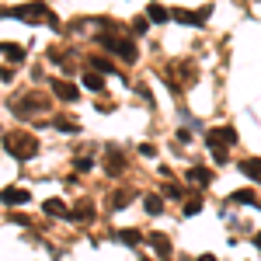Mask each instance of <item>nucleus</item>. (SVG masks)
I'll list each match as a JSON object with an SVG mask.
<instances>
[{
  "mask_svg": "<svg viewBox=\"0 0 261 261\" xmlns=\"http://www.w3.org/2000/svg\"><path fill=\"white\" fill-rule=\"evenodd\" d=\"M4 146H7V153H14L18 161H32V157L39 153V140H35L32 133H7V136H4Z\"/></svg>",
  "mask_w": 261,
  "mask_h": 261,
  "instance_id": "obj_1",
  "label": "nucleus"
},
{
  "mask_svg": "<svg viewBox=\"0 0 261 261\" xmlns=\"http://www.w3.org/2000/svg\"><path fill=\"white\" fill-rule=\"evenodd\" d=\"M233 143H237V129L233 125H223V129L205 133V146L213 150V157L220 164H226V146H233Z\"/></svg>",
  "mask_w": 261,
  "mask_h": 261,
  "instance_id": "obj_2",
  "label": "nucleus"
},
{
  "mask_svg": "<svg viewBox=\"0 0 261 261\" xmlns=\"http://www.w3.org/2000/svg\"><path fill=\"white\" fill-rule=\"evenodd\" d=\"M11 18H21V21H28V24H39V21H49L53 14H49V7H45V4H39V0H32V4H21V7H11Z\"/></svg>",
  "mask_w": 261,
  "mask_h": 261,
  "instance_id": "obj_3",
  "label": "nucleus"
},
{
  "mask_svg": "<svg viewBox=\"0 0 261 261\" xmlns=\"http://www.w3.org/2000/svg\"><path fill=\"white\" fill-rule=\"evenodd\" d=\"M205 14H209V7L205 11H185V7H174L171 11V18L178 21V24H188V28H199L202 21H205Z\"/></svg>",
  "mask_w": 261,
  "mask_h": 261,
  "instance_id": "obj_4",
  "label": "nucleus"
},
{
  "mask_svg": "<svg viewBox=\"0 0 261 261\" xmlns=\"http://www.w3.org/2000/svg\"><path fill=\"white\" fill-rule=\"evenodd\" d=\"M105 171H108L112 178L125 171V157L119 153V146H108V157H105Z\"/></svg>",
  "mask_w": 261,
  "mask_h": 261,
  "instance_id": "obj_5",
  "label": "nucleus"
},
{
  "mask_svg": "<svg viewBox=\"0 0 261 261\" xmlns=\"http://www.w3.org/2000/svg\"><path fill=\"white\" fill-rule=\"evenodd\" d=\"M0 199L7 202V205H24V202L32 199V195H28L24 188H4V192H0Z\"/></svg>",
  "mask_w": 261,
  "mask_h": 261,
  "instance_id": "obj_6",
  "label": "nucleus"
},
{
  "mask_svg": "<svg viewBox=\"0 0 261 261\" xmlns=\"http://www.w3.org/2000/svg\"><path fill=\"white\" fill-rule=\"evenodd\" d=\"M53 94H56V98H63V101H77V94H81V91H77L73 84H66V81H53Z\"/></svg>",
  "mask_w": 261,
  "mask_h": 261,
  "instance_id": "obj_7",
  "label": "nucleus"
},
{
  "mask_svg": "<svg viewBox=\"0 0 261 261\" xmlns=\"http://www.w3.org/2000/svg\"><path fill=\"white\" fill-rule=\"evenodd\" d=\"M146 18L153 21V24H164V21H171V11H167L164 4H150V7H146Z\"/></svg>",
  "mask_w": 261,
  "mask_h": 261,
  "instance_id": "obj_8",
  "label": "nucleus"
},
{
  "mask_svg": "<svg viewBox=\"0 0 261 261\" xmlns=\"http://www.w3.org/2000/svg\"><path fill=\"white\" fill-rule=\"evenodd\" d=\"M0 53L7 56V63H21V60H24V49H21L18 42H4V45H0Z\"/></svg>",
  "mask_w": 261,
  "mask_h": 261,
  "instance_id": "obj_9",
  "label": "nucleus"
},
{
  "mask_svg": "<svg viewBox=\"0 0 261 261\" xmlns=\"http://www.w3.org/2000/svg\"><path fill=\"white\" fill-rule=\"evenodd\" d=\"M241 171H244L251 181H261V157H247V161L241 164Z\"/></svg>",
  "mask_w": 261,
  "mask_h": 261,
  "instance_id": "obj_10",
  "label": "nucleus"
},
{
  "mask_svg": "<svg viewBox=\"0 0 261 261\" xmlns=\"http://www.w3.org/2000/svg\"><path fill=\"white\" fill-rule=\"evenodd\" d=\"M233 202H241V205H254V209H261V199L251 192V188H241V192H233Z\"/></svg>",
  "mask_w": 261,
  "mask_h": 261,
  "instance_id": "obj_11",
  "label": "nucleus"
},
{
  "mask_svg": "<svg viewBox=\"0 0 261 261\" xmlns=\"http://www.w3.org/2000/svg\"><path fill=\"white\" fill-rule=\"evenodd\" d=\"M42 209H45V216H70V209H66V202H63V199H49Z\"/></svg>",
  "mask_w": 261,
  "mask_h": 261,
  "instance_id": "obj_12",
  "label": "nucleus"
},
{
  "mask_svg": "<svg viewBox=\"0 0 261 261\" xmlns=\"http://www.w3.org/2000/svg\"><path fill=\"white\" fill-rule=\"evenodd\" d=\"M84 87H87V91H105V77H101L98 70H87V73H84Z\"/></svg>",
  "mask_w": 261,
  "mask_h": 261,
  "instance_id": "obj_13",
  "label": "nucleus"
},
{
  "mask_svg": "<svg viewBox=\"0 0 261 261\" xmlns=\"http://www.w3.org/2000/svg\"><path fill=\"white\" fill-rule=\"evenodd\" d=\"M188 181H192V185H209V181H213V171H205V167H192V171H188Z\"/></svg>",
  "mask_w": 261,
  "mask_h": 261,
  "instance_id": "obj_14",
  "label": "nucleus"
},
{
  "mask_svg": "<svg viewBox=\"0 0 261 261\" xmlns=\"http://www.w3.org/2000/svg\"><path fill=\"white\" fill-rule=\"evenodd\" d=\"M150 244H153L157 254H164V261H167V254H171V241H167L164 233H150Z\"/></svg>",
  "mask_w": 261,
  "mask_h": 261,
  "instance_id": "obj_15",
  "label": "nucleus"
},
{
  "mask_svg": "<svg viewBox=\"0 0 261 261\" xmlns=\"http://www.w3.org/2000/svg\"><path fill=\"white\" fill-rule=\"evenodd\" d=\"M70 216H73V220H91V216H94V202H81Z\"/></svg>",
  "mask_w": 261,
  "mask_h": 261,
  "instance_id": "obj_16",
  "label": "nucleus"
},
{
  "mask_svg": "<svg viewBox=\"0 0 261 261\" xmlns=\"http://www.w3.org/2000/svg\"><path fill=\"white\" fill-rule=\"evenodd\" d=\"M119 241H122V244H129V247H136V244H143V233H140V230H122Z\"/></svg>",
  "mask_w": 261,
  "mask_h": 261,
  "instance_id": "obj_17",
  "label": "nucleus"
},
{
  "mask_svg": "<svg viewBox=\"0 0 261 261\" xmlns=\"http://www.w3.org/2000/svg\"><path fill=\"white\" fill-rule=\"evenodd\" d=\"M91 66H94L98 73H112V70H115V66H112V63L105 60V56H91Z\"/></svg>",
  "mask_w": 261,
  "mask_h": 261,
  "instance_id": "obj_18",
  "label": "nucleus"
},
{
  "mask_svg": "<svg viewBox=\"0 0 261 261\" xmlns=\"http://www.w3.org/2000/svg\"><path fill=\"white\" fill-rule=\"evenodd\" d=\"M143 205H146V213H153V216H157V213H161V209H164L161 195H146V202H143Z\"/></svg>",
  "mask_w": 261,
  "mask_h": 261,
  "instance_id": "obj_19",
  "label": "nucleus"
},
{
  "mask_svg": "<svg viewBox=\"0 0 261 261\" xmlns=\"http://www.w3.org/2000/svg\"><path fill=\"white\" fill-rule=\"evenodd\" d=\"M199 209H202V199H199V195H192V199L185 202V216H195Z\"/></svg>",
  "mask_w": 261,
  "mask_h": 261,
  "instance_id": "obj_20",
  "label": "nucleus"
},
{
  "mask_svg": "<svg viewBox=\"0 0 261 261\" xmlns=\"http://www.w3.org/2000/svg\"><path fill=\"white\" fill-rule=\"evenodd\" d=\"M56 129H63V133H77V122H70V119H56Z\"/></svg>",
  "mask_w": 261,
  "mask_h": 261,
  "instance_id": "obj_21",
  "label": "nucleus"
},
{
  "mask_svg": "<svg viewBox=\"0 0 261 261\" xmlns=\"http://www.w3.org/2000/svg\"><path fill=\"white\" fill-rule=\"evenodd\" d=\"M112 205H115V209H122V205H129V192H115V199H112Z\"/></svg>",
  "mask_w": 261,
  "mask_h": 261,
  "instance_id": "obj_22",
  "label": "nucleus"
},
{
  "mask_svg": "<svg viewBox=\"0 0 261 261\" xmlns=\"http://www.w3.org/2000/svg\"><path fill=\"white\" fill-rule=\"evenodd\" d=\"M164 195H167V199H181V188H178V185H167Z\"/></svg>",
  "mask_w": 261,
  "mask_h": 261,
  "instance_id": "obj_23",
  "label": "nucleus"
},
{
  "mask_svg": "<svg viewBox=\"0 0 261 261\" xmlns=\"http://www.w3.org/2000/svg\"><path fill=\"white\" fill-rule=\"evenodd\" d=\"M133 32H136V35H143V32H146V18H136V21H133Z\"/></svg>",
  "mask_w": 261,
  "mask_h": 261,
  "instance_id": "obj_24",
  "label": "nucleus"
},
{
  "mask_svg": "<svg viewBox=\"0 0 261 261\" xmlns=\"http://www.w3.org/2000/svg\"><path fill=\"white\" fill-rule=\"evenodd\" d=\"M0 81H7V84L14 81V70H11V63H7V66H4V70H0Z\"/></svg>",
  "mask_w": 261,
  "mask_h": 261,
  "instance_id": "obj_25",
  "label": "nucleus"
},
{
  "mask_svg": "<svg viewBox=\"0 0 261 261\" xmlns=\"http://www.w3.org/2000/svg\"><path fill=\"white\" fill-rule=\"evenodd\" d=\"M140 153H143V157H157V150H153L150 143H143V146H140Z\"/></svg>",
  "mask_w": 261,
  "mask_h": 261,
  "instance_id": "obj_26",
  "label": "nucleus"
},
{
  "mask_svg": "<svg viewBox=\"0 0 261 261\" xmlns=\"http://www.w3.org/2000/svg\"><path fill=\"white\" fill-rule=\"evenodd\" d=\"M199 261H216V258H213V254H202V258Z\"/></svg>",
  "mask_w": 261,
  "mask_h": 261,
  "instance_id": "obj_27",
  "label": "nucleus"
},
{
  "mask_svg": "<svg viewBox=\"0 0 261 261\" xmlns=\"http://www.w3.org/2000/svg\"><path fill=\"white\" fill-rule=\"evenodd\" d=\"M254 244H258V251H261V233H254Z\"/></svg>",
  "mask_w": 261,
  "mask_h": 261,
  "instance_id": "obj_28",
  "label": "nucleus"
},
{
  "mask_svg": "<svg viewBox=\"0 0 261 261\" xmlns=\"http://www.w3.org/2000/svg\"><path fill=\"white\" fill-rule=\"evenodd\" d=\"M140 261H150V258H140Z\"/></svg>",
  "mask_w": 261,
  "mask_h": 261,
  "instance_id": "obj_29",
  "label": "nucleus"
}]
</instances>
